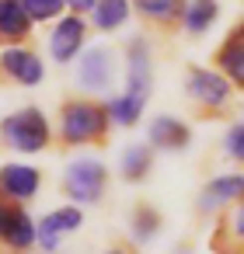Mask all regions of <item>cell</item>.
Masks as SVG:
<instances>
[{"instance_id":"4316f807","label":"cell","mask_w":244,"mask_h":254,"mask_svg":"<svg viewBox=\"0 0 244 254\" xmlns=\"http://www.w3.org/2000/svg\"><path fill=\"white\" fill-rule=\"evenodd\" d=\"M108 254H126V251H108Z\"/></svg>"},{"instance_id":"d4e9b609","label":"cell","mask_w":244,"mask_h":254,"mask_svg":"<svg viewBox=\"0 0 244 254\" xmlns=\"http://www.w3.org/2000/svg\"><path fill=\"white\" fill-rule=\"evenodd\" d=\"M11 216H14V209L4 202V195H0V237H4V230H7V223H11Z\"/></svg>"},{"instance_id":"ac0fdd59","label":"cell","mask_w":244,"mask_h":254,"mask_svg":"<svg viewBox=\"0 0 244 254\" xmlns=\"http://www.w3.org/2000/svg\"><path fill=\"white\" fill-rule=\"evenodd\" d=\"M147 171H150V150L143 143L126 146L122 150V178L126 181H140V178H147Z\"/></svg>"},{"instance_id":"30bf717a","label":"cell","mask_w":244,"mask_h":254,"mask_svg":"<svg viewBox=\"0 0 244 254\" xmlns=\"http://www.w3.org/2000/svg\"><path fill=\"white\" fill-rule=\"evenodd\" d=\"M77 226H81V209H77V205H63V209L49 212V216L39 223V244L53 254V251L60 247V237H63V233H74Z\"/></svg>"},{"instance_id":"4fadbf2b","label":"cell","mask_w":244,"mask_h":254,"mask_svg":"<svg viewBox=\"0 0 244 254\" xmlns=\"http://www.w3.org/2000/svg\"><path fill=\"white\" fill-rule=\"evenodd\" d=\"M32 32L25 0H0V42H21Z\"/></svg>"},{"instance_id":"5b68a950","label":"cell","mask_w":244,"mask_h":254,"mask_svg":"<svg viewBox=\"0 0 244 254\" xmlns=\"http://www.w3.org/2000/svg\"><path fill=\"white\" fill-rule=\"evenodd\" d=\"M129 98L136 101H147L150 98V49L143 39H133L129 42V60H126V91Z\"/></svg>"},{"instance_id":"d6986e66","label":"cell","mask_w":244,"mask_h":254,"mask_svg":"<svg viewBox=\"0 0 244 254\" xmlns=\"http://www.w3.org/2000/svg\"><path fill=\"white\" fill-rule=\"evenodd\" d=\"M133 4L150 21H174L185 11V0H133Z\"/></svg>"},{"instance_id":"6da1fadb","label":"cell","mask_w":244,"mask_h":254,"mask_svg":"<svg viewBox=\"0 0 244 254\" xmlns=\"http://www.w3.org/2000/svg\"><path fill=\"white\" fill-rule=\"evenodd\" d=\"M0 139L18 153H39L49 143V122L39 108H21L0 122Z\"/></svg>"},{"instance_id":"8992f818","label":"cell","mask_w":244,"mask_h":254,"mask_svg":"<svg viewBox=\"0 0 244 254\" xmlns=\"http://www.w3.org/2000/svg\"><path fill=\"white\" fill-rule=\"evenodd\" d=\"M84 21L77 18V14H70V18H60V25L49 32V53H53V60L56 63H70V60H77V53H81V46H84Z\"/></svg>"},{"instance_id":"7c38bea8","label":"cell","mask_w":244,"mask_h":254,"mask_svg":"<svg viewBox=\"0 0 244 254\" xmlns=\"http://www.w3.org/2000/svg\"><path fill=\"white\" fill-rule=\"evenodd\" d=\"M237 198H244V174H223V178L206 185V191L199 198V209L213 212V209H220L227 202H237Z\"/></svg>"},{"instance_id":"ba28073f","label":"cell","mask_w":244,"mask_h":254,"mask_svg":"<svg viewBox=\"0 0 244 254\" xmlns=\"http://www.w3.org/2000/svg\"><path fill=\"white\" fill-rule=\"evenodd\" d=\"M0 66H4L7 77H14V80L25 84V87H35V84H42V77H46V66H42V60H39L32 49H4Z\"/></svg>"},{"instance_id":"8fae6325","label":"cell","mask_w":244,"mask_h":254,"mask_svg":"<svg viewBox=\"0 0 244 254\" xmlns=\"http://www.w3.org/2000/svg\"><path fill=\"white\" fill-rule=\"evenodd\" d=\"M216 63H220L223 77L244 91V25H237V28L227 35V42H223L220 53H216Z\"/></svg>"},{"instance_id":"52a82bcc","label":"cell","mask_w":244,"mask_h":254,"mask_svg":"<svg viewBox=\"0 0 244 254\" xmlns=\"http://www.w3.org/2000/svg\"><path fill=\"white\" fill-rule=\"evenodd\" d=\"M188 94L199 101V105H209V108H220L227 98H230V80L216 70H192L188 73Z\"/></svg>"},{"instance_id":"9c48e42d","label":"cell","mask_w":244,"mask_h":254,"mask_svg":"<svg viewBox=\"0 0 244 254\" xmlns=\"http://www.w3.org/2000/svg\"><path fill=\"white\" fill-rule=\"evenodd\" d=\"M42 185V174L28 164H4L0 167V191L18 198V202H28Z\"/></svg>"},{"instance_id":"44dd1931","label":"cell","mask_w":244,"mask_h":254,"mask_svg":"<svg viewBox=\"0 0 244 254\" xmlns=\"http://www.w3.org/2000/svg\"><path fill=\"white\" fill-rule=\"evenodd\" d=\"M157 226H161V219H157L154 209H136V216H133V233H136V240H150V237L157 233Z\"/></svg>"},{"instance_id":"cb8c5ba5","label":"cell","mask_w":244,"mask_h":254,"mask_svg":"<svg viewBox=\"0 0 244 254\" xmlns=\"http://www.w3.org/2000/svg\"><path fill=\"white\" fill-rule=\"evenodd\" d=\"M227 153H230L234 160H241V164H244V122H241V126H234V129L227 132Z\"/></svg>"},{"instance_id":"ffe728a7","label":"cell","mask_w":244,"mask_h":254,"mask_svg":"<svg viewBox=\"0 0 244 254\" xmlns=\"http://www.w3.org/2000/svg\"><path fill=\"white\" fill-rule=\"evenodd\" d=\"M143 105H147V101H136V98H129V94H119V98H112V105H108V119H115V126H136L140 115H143Z\"/></svg>"},{"instance_id":"2e32d148","label":"cell","mask_w":244,"mask_h":254,"mask_svg":"<svg viewBox=\"0 0 244 254\" xmlns=\"http://www.w3.org/2000/svg\"><path fill=\"white\" fill-rule=\"evenodd\" d=\"M216 14H220L216 0H188V4H185V11H181L185 28H188L192 35L209 32V28H213V21H216Z\"/></svg>"},{"instance_id":"5bb4252c","label":"cell","mask_w":244,"mask_h":254,"mask_svg":"<svg viewBox=\"0 0 244 254\" xmlns=\"http://www.w3.org/2000/svg\"><path fill=\"white\" fill-rule=\"evenodd\" d=\"M147 136L161 150H185L188 146V126L181 119H171V115H157L150 122V132Z\"/></svg>"},{"instance_id":"484cf974","label":"cell","mask_w":244,"mask_h":254,"mask_svg":"<svg viewBox=\"0 0 244 254\" xmlns=\"http://www.w3.org/2000/svg\"><path fill=\"white\" fill-rule=\"evenodd\" d=\"M63 4H67L70 11H77V14H84V11H94V4H98V0H63Z\"/></svg>"},{"instance_id":"7a4b0ae2","label":"cell","mask_w":244,"mask_h":254,"mask_svg":"<svg viewBox=\"0 0 244 254\" xmlns=\"http://www.w3.org/2000/svg\"><path fill=\"white\" fill-rule=\"evenodd\" d=\"M108 126V112L94 101H67L63 105V122L60 132L70 146H81L87 139H98Z\"/></svg>"},{"instance_id":"3957f363","label":"cell","mask_w":244,"mask_h":254,"mask_svg":"<svg viewBox=\"0 0 244 254\" xmlns=\"http://www.w3.org/2000/svg\"><path fill=\"white\" fill-rule=\"evenodd\" d=\"M105 164L101 160H91V157H81V160H74L70 167H67V174H63V188H67V195L74 198V202H98L101 198V191H105Z\"/></svg>"},{"instance_id":"277c9868","label":"cell","mask_w":244,"mask_h":254,"mask_svg":"<svg viewBox=\"0 0 244 254\" xmlns=\"http://www.w3.org/2000/svg\"><path fill=\"white\" fill-rule=\"evenodd\" d=\"M112 73H115V63H112V53L105 46H91L77 63V80L84 91H108Z\"/></svg>"},{"instance_id":"9a60e30c","label":"cell","mask_w":244,"mask_h":254,"mask_svg":"<svg viewBox=\"0 0 244 254\" xmlns=\"http://www.w3.org/2000/svg\"><path fill=\"white\" fill-rule=\"evenodd\" d=\"M4 240L11 251H25V247H32L35 240H39V226L21 212V209H14V216H11V223H7V230H4Z\"/></svg>"},{"instance_id":"7402d4cb","label":"cell","mask_w":244,"mask_h":254,"mask_svg":"<svg viewBox=\"0 0 244 254\" xmlns=\"http://www.w3.org/2000/svg\"><path fill=\"white\" fill-rule=\"evenodd\" d=\"M60 7H63V0H25V11L32 21H49L60 14Z\"/></svg>"},{"instance_id":"603a6c76","label":"cell","mask_w":244,"mask_h":254,"mask_svg":"<svg viewBox=\"0 0 244 254\" xmlns=\"http://www.w3.org/2000/svg\"><path fill=\"white\" fill-rule=\"evenodd\" d=\"M223 233L234 240V244H241L244 247V202L230 212V219H227V226H223Z\"/></svg>"},{"instance_id":"e0dca14e","label":"cell","mask_w":244,"mask_h":254,"mask_svg":"<svg viewBox=\"0 0 244 254\" xmlns=\"http://www.w3.org/2000/svg\"><path fill=\"white\" fill-rule=\"evenodd\" d=\"M91 14H94V25L101 32H115L129 18V0H98Z\"/></svg>"}]
</instances>
